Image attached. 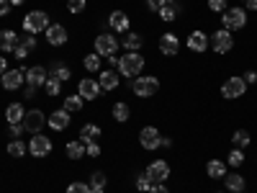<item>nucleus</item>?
Segmentation results:
<instances>
[{"label":"nucleus","instance_id":"nucleus-21","mask_svg":"<svg viewBox=\"0 0 257 193\" xmlns=\"http://www.w3.org/2000/svg\"><path fill=\"white\" fill-rule=\"evenodd\" d=\"M98 85H100V90H116V88H118V72L103 70V72L98 75Z\"/></svg>","mask_w":257,"mask_h":193},{"label":"nucleus","instance_id":"nucleus-36","mask_svg":"<svg viewBox=\"0 0 257 193\" xmlns=\"http://www.w3.org/2000/svg\"><path fill=\"white\" fill-rule=\"evenodd\" d=\"M44 90H47V95H52V98H57L59 93H62V82L57 80V77H47V82H44Z\"/></svg>","mask_w":257,"mask_h":193},{"label":"nucleus","instance_id":"nucleus-11","mask_svg":"<svg viewBox=\"0 0 257 193\" xmlns=\"http://www.w3.org/2000/svg\"><path fill=\"white\" fill-rule=\"evenodd\" d=\"M77 95H80L82 101H95V98L100 95V85H98V80H93V77H82V80L77 82Z\"/></svg>","mask_w":257,"mask_h":193},{"label":"nucleus","instance_id":"nucleus-39","mask_svg":"<svg viewBox=\"0 0 257 193\" xmlns=\"http://www.w3.org/2000/svg\"><path fill=\"white\" fill-rule=\"evenodd\" d=\"M67 193H90V185H88V183L75 180V183H70V185H67Z\"/></svg>","mask_w":257,"mask_h":193},{"label":"nucleus","instance_id":"nucleus-33","mask_svg":"<svg viewBox=\"0 0 257 193\" xmlns=\"http://www.w3.org/2000/svg\"><path fill=\"white\" fill-rule=\"evenodd\" d=\"M100 59H103L100 54L90 52V54H85V57H82V67L88 70V72H98V70H100Z\"/></svg>","mask_w":257,"mask_h":193},{"label":"nucleus","instance_id":"nucleus-54","mask_svg":"<svg viewBox=\"0 0 257 193\" xmlns=\"http://www.w3.org/2000/svg\"><path fill=\"white\" fill-rule=\"evenodd\" d=\"M26 0H11V6H24Z\"/></svg>","mask_w":257,"mask_h":193},{"label":"nucleus","instance_id":"nucleus-13","mask_svg":"<svg viewBox=\"0 0 257 193\" xmlns=\"http://www.w3.org/2000/svg\"><path fill=\"white\" fill-rule=\"evenodd\" d=\"M47 77H49V70H47V67H41V64H34V67H29V70L24 72L26 85H34V88H44Z\"/></svg>","mask_w":257,"mask_h":193},{"label":"nucleus","instance_id":"nucleus-28","mask_svg":"<svg viewBox=\"0 0 257 193\" xmlns=\"http://www.w3.org/2000/svg\"><path fill=\"white\" fill-rule=\"evenodd\" d=\"M224 185H226V190H231V193H242V190H244V178H242L239 173L224 175Z\"/></svg>","mask_w":257,"mask_h":193},{"label":"nucleus","instance_id":"nucleus-27","mask_svg":"<svg viewBox=\"0 0 257 193\" xmlns=\"http://www.w3.org/2000/svg\"><path fill=\"white\" fill-rule=\"evenodd\" d=\"M64 155H67L70 160H82V157H85V144H82L80 139L67 142V144H64Z\"/></svg>","mask_w":257,"mask_h":193},{"label":"nucleus","instance_id":"nucleus-24","mask_svg":"<svg viewBox=\"0 0 257 193\" xmlns=\"http://www.w3.org/2000/svg\"><path fill=\"white\" fill-rule=\"evenodd\" d=\"M121 44H123V49H126V52H139V49L144 47V39H142V34L126 31V36L121 39Z\"/></svg>","mask_w":257,"mask_h":193},{"label":"nucleus","instance_id":"nucleus-53","mask_svg":"<svg viewBox=\"0 0 257 193\" xmlns=\"http://www.w3.org/2000/svg\"><path fill=\"white\" fill-rule=\"evenodd\" d=\"M36 95V88H34V85H26V95L24 98H34Z\"/></svg>","mask_w":257,"mask_h":193},{"label":"nucleus","instance_id":"nucleus-48","mask_svg":"<svg viewBox=\"0 0 257 193\" xmlns=\"http://www.w3.org/2000/svg\"><path fill=\"white\" fill-rule=\"evenodd\" d=\"M13 54H16V59H26V57H29V49H26V47H21V44H18V47L13 49Z\"/></svg>","mask_w":257,"mask_h":193},{"label":"nucleus","instance_id":"nucleus-15","mask_svg":"<svg viewBox=\"0 0 257 193\" xmlns=\"http://www.w3.org/2000/svg\"><path fill=\"white\" fill-rule=\"evenodd\" d=\"M67 39H70V34H67V29H64L62 24H52L47 29V44H52V47L67 44Z\"/></svg>","mask_w":257,"mask_h":193},{"label":"nucleus","instance_id":"nucleus-34","mask_svg":"<svg viewBox=\"0 0 257 193\" xmlns=\"http://www.w3.org/2000/svg\"><path fill=\"white\" fill-rule=\"evenodd\" d=\"M82 106H85V101H82L80 95H67V98H64V106H62V109L70 111V114H77V111H82Z\"/></svg>","mask_w":257,"mask_h":193},{"label":"nucleus","instance_id":"nucleus-25","mask_svg":"<svg viewBox=\"0 0 257 193\" xmlns=\"http://www.w3.org/2000/svg\"><path fill=\"white\" fill-rule=\"evenodd\" d=\"M26 116V109H24V103H11L8 109H6V121L8 124H21Z\"/></svg>","mask_w":257,"mask_h":193},{"label":"nucleus","instance_id":"nucleus-43","mask_svg":"<svg viewBox=\"0 0 257 193\" xmlns=\"http://www.w3.org/2000/svg\"><path fill=\"white\" fill-rule=\"evenodd\" d=\"M85 155H88V157H100V144L98 142L85 144Z\"/></svg>","mask_w":257,"mask_h":193},{"label":"nucleus","instance_id":"nucleus-18","mask_svg":"<svg viewBox=\"0 0 257 193\" xmlns=\"http://www.w3.org/2000/svg\"><path fill=\"white\" fill-rule=\"evenodd\" d=\"M47 124L54 129V132H64V129L70 126V111H64V109L52 111V114H49V119H47Z\"/></svg>","mask_w":257,"mask_h":193},{"label":"nucleus","instance_id":"nucleus-35","mask_svg":"<svg viewBox=\"0 0 257 193\" xmlns=\"http://www.w3.org/2000/svg\"><path fill=\"white\" fill-rule=\"evenodd\" d=\"M178 13H180V6H178V3H165V6L160 8V18H162V21H175Z\"/></svg>","mask_w":257,"mask_h":193},{"label":"nucleus","instance_id":"nucleus-4","mask_svg":"<svg viewBox=\"0 0 257 193\" xmlns=\"http://www.w3.org/2000/svg\"><path fill=\"white\" fill-rule=\"evenodd\" d=\"M221 24H224V29H229V31L244 29V26H247V11H244V8H226L224 16H221Z\"/></svg>","mask_w":257,"mask_h":193},{"label":"nucleus","instance_id":"nucleus-16","mask_svg":"<svg viewBox=\"0 0 257 193\" xmlns=\"http://www.w3.org/2000/svg\"><path fill=\"white\" fill-rule=\"evenodd\" d=\"M208 44H211L208 34H203V31H190V36H188V49H190V52L203 54V52L208 49Z\"/></svg>","mask_w":257,"mask_h":193},{"label":"nucleus","instance_id":"nucleus-57","mask_svg":"<svg viewBox=\"0 0 257 193\" xmlns=\"http://www.w3.org/2000/svg\"><path fill=\"white\" fill-rule=\"evenodd\" d=\"M242 193H247V190H242Z\"/></svg>","mask_w":257,"mask_h":193},{"label":"nucleus","instance_id":"nucleus-5","mask_svg":"<svg viewBox=\"0 0 257 193\" xmlns=\"http://www.w3.org/2000/svg\"><path fill=\"white\" fill-rule=\"evenodd\" d=\"M118 44H121V41H118L116 36H111V34H98V36H95V54H100L103 59H108V57H113V54L118 52Z\"/></svg>","mask_w":257,"mask_h":193},{"label":"nucleus","instance_id":"nucleus-31","mask_svg":"<svg viewBox=\"0 0 257 193\" xmlns=\"http://www.w3.org/2000/svg\"><path fill=\"white\" fill-rule=\"evenodd\" d=\"M105 185H108V178H105V173L95 170V173L90 175V193H105Z\"/></svg>","mask_w":257,"mask_h":193},{"label":"nucleus","instance_id":"nucleus-2","mask_svg":"<svg viewBox=\"0 0 257 193\" xmlns=\"http://www.w3.org/2000/svg\"><path fill=\"white\" fill-rule=\"evenodd\" d=\"M52 24H49V13L47 11H31L24 16V31L26 34H41V31H47Z\"/></svg>","mask_w":257,"mask_h":193},{"label":"nucleus","instance_id":"nucleus-47","mask_svg":"<svg viewBox=\"0 0 257 193\" xmlns=\"http://www.w3.org/2000/svg\"><path fill=\"white\" fill-rule=\"evenodd\" d=\"M162 6H165V0H147V8H149V11H157V13H160Z\"/></svg>","mask_w":257,"mask_h":193},{"label":"nucleus","instance_id":"nucleus-1","mask_svg":"<svg viewBox=\"0 0 257 193\" xmlns=\"http://www.w3.org/2000/svg\"><path fill=\"white\" fill-rule=\"evenodd\" d=\"M144 70V57L139 52H126L123 57H118V75L123 77H139Z\"/></svg>","mask_w":257,"mask_h":193},{"label":"nucleus","instance_id":"nucleus-40","mask_svg":"<svg viewBox=\"0 0 257 193\" xmlns=\"http://www.w3.org/2000/svg\"><path fill=\"white\" fill-rule=\"evenodd\" d=\"M149 188H152V180L147 178V173H142V175L137 178V190H142V193H149Z\"/></svg>","mask_w":257,"mask_h":193},{"label":"nucleus","instance_id":"nucleus-55","mask_svg":"<svg viewBox=\"0 0 257 193\" xmlns=\"http://www.w3.org/2000/svg\"><path fill=\"white\" fill-rule=\"evenodd\" d=\"M165 3H178V0H165Z\"/></svg>","mask_w":257,"mask_h":193},{"label":"nucleus","instance_id":"nucleus-8","mask_svg":"<svg viewBox=\"0 0 257 193\" xmlns=\"http://www.w3.org/2000/svg\"><path fill=\"white\" fill-rule=\"evenodd\" d=\"M21 124H24V129L29 134H41V129L47 126V116L41 114L39 109H31V111H26V116H24Z\"/></svg>","mask_w":257,"mask_h":193},{"label":"nucleus","instance_id":"nucleus-37","mask_svg":"<svg viewBox=\"0 0 257 193\" xmlns=\"http://www.w3.org/2000/svg\"><path fill=\"white\" fill-rule=\"evenodd\" d=\"M226 162H229L231 167H239V165H244V152H242V149H237V147H231V152H229Z\"/></svg>","mask_w":257,"mask_h":193},{"label":"nucleus","instance_id":"nucleus-7","mask_svg":"<svg viewBox=\"0 0 257 193\" xmlns=\"http://www.w3.org/2000/svg\"><path fill=\"white\" fill-rule=\"evenodd\" d=\"M211 47L216 54H226L234 49V36L229 29H219L216 34H211Z\"/></svg>","mask_w":257,"mask_h":193},{"label":"nucleus","instance_id":"nucleus-32","mask_svg":"<svg viewBox=\"0 0 257 193\" xmlns=\"http://www.w3.org/2000/svg\"><path fill=\"white\" fill-rule=\"evenodd\" d=\"M6 152L11 155V157H24L26 152H29V147L21 142V139H11L8 142V147H6Z\"/></svg>","mask_w":257,"mask_h":193},{"label":"nucleus","instance_id":"nucleus-45","mask_svg":"<svg viewBox=\"0 0 257 193\" xmlns=\"http://www.w3.org/2000/svg\"><path fill=\"white\" fill-rule=\"evenodd\" d=\"M11 8H13L11 0H0V18H6V16L11 13Z\"/></svg>","mask_w":257,"mask_h":193},{"label":"nucleus","instance_id":"nucleus-56","mask_svg":"<svg viewBox=\"0 0 257 193\" xmlns=\"http://www.w3.org/2000/svg\"><path fill=\"white\" fill-rule=\"evenodd\" d=\"M216 193H224V190H216Z\"/></svg>","mask_w":257,"mask_h":193},{"label":"nucleus","instance_id":"nucleus-20","mask_svg":"<svg viewBox=\"0 0 257 193\" xmlns=\"http://www.w3.org/2000/svg\"><path fill=\"white\" fill-rule=\"evenodd\" d=\"M18 41H21V36H18L16 31H11V29L0 31V52H3V54H11V52L18 47Z\"/></svg>","mask_w":257,"mask_h":193},{"label":"nucleus","instance_id":"nucleus-26","mask_svg":"<svg viewBox=\"0 0 257 193\" xmlns=\"http://www.w3.org/2000/svg\"><path fill=\"white\" fill-rule=\"evenodd\" d=\"M206 173H208V178H213V180H221V178L226 175V162H224V160H208Z\"/></svg>","mask_w":257,"mask_h":193},{"label":"nucleus","instance_id":"nucleus-10","mask_svg":"<svg viewBox=\"0 0 257 193\" xmlns=\"http://www.w3.org/2000/svg\"><path fill=\"white\" fill-rule=\"evenodd\" d=\"M144 173H147V178L152 183H165L170 178V162L167 160H155L152 165L144 170Z\"/></svg>","mask_w":257,"mask_h":193},{"label":"nucleus","instance_id":"nucleus-19","mask_svg":"<svg viewBox=\"0 0 257 193\" xmlns=\"http://www.w3.org/2000/svg\"><path fill=\"white\" fill-rule=\"evenodd\" d=\"M128 24H132V21H128V13H126V11H113V13L108 16V26H111L116 34H126V31H128Z\"/></svg>","mask_w":257,"mask_h":193},{"label":"nucleus","instance_id":"nucleus-50","mask_svg":"<svg viewBox=\"0 0 257 193\" xmlns=\"http://www.w3.org/2000/svg\"><path fill=\"white\" fill-rule=\"evenodd\" d=\"M6 70H8V57H6V54H0V75H3Z\"/></svg>","mask_w":257,"mask_h":193},{"label":"nucleus","instance_id":"nucleus-44","mask_svg":"<svg viewBox=\"0 0 257 193\" xmlns=\"http://www.w3.org/2000/svg\"><path fill=\"white\" fill-rule=\"evenodd\" d=\"M208 8L213 13H224L226 11V0H208Z\"/></svg>","mask_w":257,"mask_h":193},{"label":"nucleus","instance_id":"nucleus-14","mask_svg":"<svg viewBox=\"0 0 257 193\" xmlns=\"http://www.w3.org/2000/svg\"><path fill=\"white\" fill-rule=\"evenodd\" d=\"M160 139H162V134L157 132L155 126H144L142 132H139V144L144 149H157L160 147Z\"/></svg>","mask_w":257,"mask_h":193},{"label":"nucleus","instance_id":"nucleus-29","mask_svg":"<svg viewBox=\"0 0 257 193\" xmlns=\"http://www.w3.org/2000/svg\"><path fill=\"white\" fill-rule=\"evenodd\" d=\"M111 116L118 121V124H126L128 119H132V109H128V103H123V101H118L116 106H113V111H111Z\"/></svg>","mask_w":257,"mask_h":193},{"label":"nucleus","instance_id":"nucleus-6","mask_svg":"<svg viewBox=\"0 0 257 193\" xmlns=\"http://www.w3.org/2000/svg\"><path fill=\"white\" fill-rule=\"evenodd\" d=\"M244 90H247V82H244V77H226L224 80V85H221V98H226V101H234V98H242L244 95Z\"/></svg>","mask_w":257,"mask_h":193},{"label":"nucleus","instance_id":"nucleus-23","mask_svg":"<svg viewBox=\"0 0 257 193\" xmlns=\"http://www.w3.org/2000/svg\"><path fill=\"white\" fill-rule=\"evenodd\" d=\"M47 70H49V75H52V77H57L59 82H67V80L72 77L70 67H67V64H64V62H59V59H57V62H52Z\"/></svg>","mask_w":257,"mask_h":193},{"label":"nucleus","instance_id":"nucleus-52","mask_svg":"<svg viewBox=\"0 0 257 193\" xmlns=\"http://www.w3.org/2000/svg\"><path fill=\"white\" fill-rule=\"evenodd\" d=\"M160 147L170 149V147H173V139H170V137H162V139H160Z\"/></svg>","mask_w":257,"mask_h":193},{"label":"nucleus","instance_id":"nucleus-12","mask_svg":"<svg viewBox=\"0 0 257 193\" xmlns=\"http://www.w3.org/2000/svg\"><path fill=\"white\" fill-rule=\"evenodd\" d=\"M24 72L26 67H21V70H6L3 75H0V82H3V90H18L21 85H24Z\"/></svg>","mask_w":257,"mask_h":193},{"label":"nucleus","instance_id":"nucleus-49","mask_svg":"<svg viewBox=\"0 0 257 193\" xmlns=\"http://www.w3.org/2000/svg\"><path fill=\"white\" fill-rule=\"evenodd\" d=\"M242 77H244V82H257V72H254V70H249V72H244Z\"/></svg>","mask_w":257,"mask_h":193},{"label":"nucleus","instance_id":"nucleus-17","mask_svg":"<svg viewBox=\"0 0 257 193\" xmlns=\"http://www.w3.org/2000/svg\"><path fill=\"white\" fill-rule=\"evenodd\" d=\"M160 52H162L165 57H178V52H180V39H178L175 34H162V36H160Z\"/></svg>","mask_w":257,"mask_h":193},{"label":"nucleus","instance_id":"nucleus-41","mask_svg":"<svg viewBox=\"0 0 257 193\" xmlns=\"http://www.w3.org/2000/svg\"><path fill=\"white\" fill-rule=\"evenodd\" d=\"M8 134H11V139H18L26 134V129H24V124H8Z\"/></svg>","mask_w":257,"mask_h":193},{"label":"nucleus","instance_id":"nucleus-30","mask_svg":"<svg viewBox=\"0 0 257 193\" xmlns=\"http://www.w3.org/2000/svg\"><path fill=\"white\" fill-rule=\"evenodd\" d=\"M231 144L237 147V149H244V147L252 144V134L247 132V129H237V132L231 134Z\"/></svg>","mask_w":257,"mask_h":193},{"label":"nucleus","instance_id":"nucleus-42","mask_svg":"<svg viewBox=\"0 0 257 193\" xmlns=\"http://www.w3.org/2000/svg\"><path fill=\"white\" fill-rule=\"evenodd\" d=\"M18 44H21V47H26L29 52H34V49H36V36H34V34H29V36H21Z\"/></svg>","mask_w":257,"mask_h":193},{"label":"nucleus","instance_id":"nucleus-38","mask_svg":"<svg viewBox=\"0 0 257 193\" xmlns=\"http://www.w3.org/2000/svg\"><path fill=\"white\" fill-rule=\"evenodd\" d=\"M85 8H88V0H67V11L72 16H80Z\"/></svg>","mask_w":257,"mask_h":193},{"label":"nucleus","instance_id":"nucleus-3","mask_svg":"<svg viewBox=\"0 0 257 193\" xmlns=\"http://www.w3.org/2000/svg\"><path fill=\"white\" fill-rule=\"evenodd\" d=\"M132 90L137 98H152L160 90V80L155 75H144V77H134L132 82Z\"/></svg>","mask_w":257,"mask_h":193},{"label":"nucleus","instance_id":"nucleus-46","mask_svg":"<svg viewBox=\"0 0 257 193\" xmlns=\"http://www.w3.org/2000/svg\"><path fill=\"white\" fill-rule=\"evenodd\" d=\"M149 193H170V188L165 183H152V188H149Z\"/></svg>","mask_w":257,"mask_h":193},{"label":"nucleus","instance_id":"nucleus-9","mask_svg":"<svg viewBox=\"0 0 257 193\" xmlns=\"http://www.w3.org/2000/svg\"><path fill=\"white\" fill-rule=\"evenodd\" d=\"M52 139L49 137H44V134H34L31 137V142H29V155H34V157H47V155H52Z\"/></svg>","mask_w":257,"mask_h":193},{"label":"nucleus","instance_id":"nucleus-51","mask_svg":"<svg viewBox=\"0 0 257 193\" xmlns=\"http://www.w3.org/2000/svg\"><path fill=\"white\" fill-rule=\"evenodd\" d=\"M244 3V11H257V0H242Z\"/></svg>","mask_w":257,"mask_h":193},{"label":"nucleus","instance_id":"nucleus-22","mask_svg":"<svg viewBox=\"0 0 257 193\" xmlns=\"http://www.w3.org/2000/svg\"><path fill=\"white\" fill-rule=\"evenodd\" d=\"M100 126L98 124H85L82 129H80V142L82 144H90V142H98L100 139Z\"/></svg>","mask_w":257,"mask_h":193}]
</instances>
